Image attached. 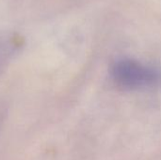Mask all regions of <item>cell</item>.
I'll return each mask as SVG.
<instances>
[{"mask_svg":"<svg viewBox=\"0 0 161 160\" xmlns=\"http://www.w3.org/2000/svg\"><path fill=\"white\" fill-rule=\"evenodd\" d=\"M110 74L115 84L129 91L152 89L161 84V71L158 68L132 58L116 60L111 66Z\"/></svg>","mask_w":161,"mask_h":160,"instance_id":"cell-1","label":"cell"}]
</instances>
